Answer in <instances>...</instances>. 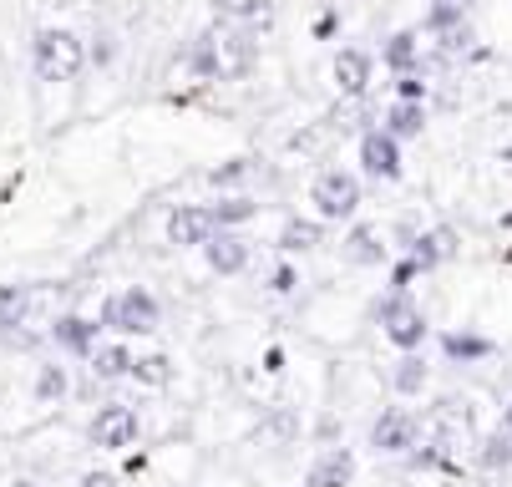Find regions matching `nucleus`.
Wrapping results in <instances>:
<instances>
[{"label":"nucleus","instance_id":"1","mask_svg":"<svg viewBox=\"0 0 512 487\" xmlns=\"http://www.w3.org/2000/svg\"><path fill=\"white\" fill-rule=\"evenodd\" d=\"M31 66L41 82H77L87 66V41L66 26H41L31 41Z\"/></svg>","mask_w":512,"mask_h":487},{"label":"nucleus","instance_id":"2","mask_svg":"<svg viewBox=\"0 0 512 487\" xmlns=\"http://www.w3.org/2000/svg\"><path fill=\"white\" fill-rule=\"evenodd\" d=\"M371 315L381 320V330H386V340L396 345V351L406 356V351H421L426 345V335H431V325H426V315H421V305L406 295V290H386L376 305H371Z\"/></svg>","mask_w":512,"mask_h":487},{"label":"nucleus","instance_id":"3","mask_svg":"<svg viewBox=\"0 0 512 487\" xmlns=\"http://www.w3.org/2000/svg\"><path fill=\"white\" fill-rule=\"evenodd\" d=\"M102 325L117 330V335H153L163 325V310H158L153 290L127 285V290H117V295L102 300Z\"/></svg>","mask_w":512,"mask_h":487},{"label":"nucleus","instance_id":"4","mask_svg":"<svg viewBox=\"0 0 512 487\" xmlns=\"http://www.w3.org/2000/svg\"><path fill=\"white\" fill-rule=\"evenodd\" d=\"M310 203H315V219L320 224H345L360 214V178L345 168H325L310 183Z\"/></svg>","mask_w":512,"mask_h":487},{"label":"nucleus","instance_id":"5","mask_svg":"<svg viewBox=\"0 0 512 487\" xmlns=\"http://www.w3.org/2000/svg\"><path fill=\"white\" fill-rule=\"evenodd\" d=\"M421 437V422L406 411V406H386L376 422H371V452L376 457H406Z\"/></svg>","mask_w":512,"mask_h":487},{"label":"nucleus","instance_id":"6","mask_svg":"<svg viewBox=\"0 0 512 487\" xmlns=\"http://www.w3.org/2000/svg\"><path fill=\"white\" fill-rule=\"evenodd\" d=\"M87 437H92V447H102V452H122V447H132V442H137V411L122 406V401L97 406Z\"/></svg>","mask_w":512,"mask_h":487},{"label":"nucleus","instance_id":"7","mask_svg":"<svg viewBox=\"0 0 512 487\" xmlns=\"http://www.w3.org/2000/svg\"><path fill=\"white\" fill-rule=\"evenodd\" d=\"M360 168L371 173L376 183H396V178H401V143H396L386 127L360 137Z\"/></svg>","mask_w":512,"mask_h":487},{"label":"nucleus","instance_id":"8","mask_svg":"<svg viewBox=\"0 0 512 487\" xmlns=\"http://www.w3.org/2000/svg\"><path fill=\"white\" fill-rule=\"evenodd\" d=\"M97 330H102V325H97V320H87V315H56L46 335H51L56 351L82 356V361H87V356L97 351V345H102V340H97Z\"/></svg>","mask_w":512,"mask_h":487},{"label":"nucleus","instance_id":"9","mask_svg":"<svg viewBox=\"0 0 512 487\" xmlns=\"http://www.w3.org/2000/svg\"><path fill=\"white\" fill-rule=\"evenodd\" d=\"M218 61H224V77H249L254 66H259V36L249 31V26H234V31H224L218 36Z\"/></svg>","mask_w":512,"mask_h":487},{"label":"nucleus","instance_id":"10","mask_svg":"<svg viewBox=\"0 0 512 487\" xmlns=\"http://www.w3.org/2000/svg\"><path fill=\"white\" fill-rule=\"evenodd\" d=\"M340 254H345L350 264H360V269H376V264H386V259H391L386 234H381L376 224H350V234L340 239Z\"/></svg>","mask_w":512,"mask_h":487},{"label":"nucleus","instance_id":"11","mask_svg":"<svg viewBox=\"0 0 512 487\" xmlns=\"http://www.w3.org/2000/svg\"><path fill=\"white\" fill-rule=\"evenodd\" d=\"M203 259L213 274H244L249 269V239L234 234V229H218L208 244H203Z\"/></svg>","mask_w":512,"mask_h":487},{"label":"nucleus","instance_id":"12","mask_svg":"<svg viewBox=\"0 0 512 487\" xmlns=\"http://www.w3.org/2000/svg\"><path fill=\"white\" fill-rule=\"evenodd\" d=\"M213 219H208V208H173L168 214V244L178 249H203L213 239Z\"/></svg>","mask_w":512,"mask_h":487},{"label":"nucleus","instance_id":"13","mask_svg":"<svg viewBox=\"0 0 512 487\" xmlns=\"http://www.w3.org/2000/svg\"><path fill=\"white\" fill-rule=\"evenodd\" d=\"M371 72H376V61H371V51H360V46H345L335 56V87L345 97H365V92H371Z\"/></svg>","mask_w":512,"mask_h":487},{"label":"nucleus","instance_id":"14","mask_svg":"<svg viewBox=\"0 0 512 487\" xmlns=\"http://www.w3.org/2000/svg\"><path fill=\"white\" fill-rule=\"evenodd\" d=\"M457 229H431V234H416V244L406 249V259L426 274V269H436V264H447V259H457Z\"/></svg>","mask_w":512,"mask_h":487},{"label":"nucleus","instance_id":"15","mask_svg":"<svg viewBox=\"0 0 512 487\" xmlns=\"http://www.w3.org/2000/svg\"><path fill=\"white\" fill-rule=\"evenodd\" d=\"M355 482V452L350 447H325L310 467V487H350Z\"/></svg>","mask_w":512,"mask_h":487},{"label":"nucleus","instance_id":"16","mask_svg":"<svg viewBox=\"0 0 512 487\" xmlns=\"http://www.w3.org/2000/svg\"><path fill=\"white\" fill-rule=\"evenodd\" d=\"M31 305H36V285H0V340L26 330Z\"/></svg>","mask_w":512,"mask_h":487},{"label":"nucleus","instance_id":"17","mask_svg":"<svg viewBox=\"0 0 512 487\" xmlns=\"http://www.w3.org/2000/svg\"><path fill=\"white\" fill-rule=\"evenodd\" d=\"M183 66L203 82H224V61H218V31H198L193 46L183 51Z\"/></svg>","mask_w":512,"mask_h":487},{"label":"nucleus","instance_id":"18","mask_svg":"<svg viewBox=\"0 0 512 487\" xmlns=\"http://www.w3.org/2000/svg\"><path fill=\"white\" fill-rule=\"evenodd\" d=\"M274 244H279V254H310L325 244V224L320 219H284Z\"/></svg>","mask_w":512,"mask_h":487},{"label":"nucleus","instance_id":"19","mask_svg":"<svg viewBox=\"0 0 512 487\" xmlns=\"http://www.w3.org/2000/svg\"><path fill=\"white\" fill-rule=\"evenodd\" d=\"M208 219H213V229H239V224L259 219V198H249V193H229V198L208 203Z\"/></svg>","mask_w":512,"mask_h":487},{"label":"nucleus","instance_id":"20","mask_svg":"<svg viewBox=\"0 0 512 487\" xmlns=\"http://www.w3.org/2000/svg\"><path fill=\"white\" fill-rule=\"evenodd\" d=\"M426 381H431V366H426L421 351H406V356L391 366V391H396V396H421Z\"/></svg>","mask_w":512,"mask_h":487},{"label":"nucleus","instance_id":"21","mask_svg":"<svg viewBox=\"0 0 512 487\" xmlns=\"http://www.w3.org/2000/svg\"><path fill=\"white\" fill-rule=\"evenodd\" d=\"M381 61L391 66L396 77H406V72H421V36H416V31H396V36L386 41Z\"/></svg>","mask_w":512,"mask_h":487},{"label":"nucleus","instance_id":"22","mask_svg":"<svg viewBox=\"0 0 512 487\" xmlns=\"http://www.w3.org/2000/svg\"><path fill=\"white\" fill-rule=\"evenodd\" d=\"M31 391H36V401H41V406H61V401L71 396V376H66V366H61V361H41V366H36Z\"/></svg>","mask_w":512,"mask_h":487},{"label":"nucleus","instance_id":"23","mask_svg":"<svg viewBox=\"0 0 512 487\" xmlns=\"http://www.w3.org/2000/svg\"><path fill=\"white\" fill-rule=\"evenodd\" d=\"M92 361V381H122V376H132V351L127 345H97V351L87 356Z\"/></svg>","mask_w":512,"mask_h":487},{"label":"nucleus","instance_id":"24","mask_svg":"<svg viewBox=\"0 0 512 487\" xmlns=\"http://www.w3.org/2000/svg\"><path fill=\"white\" fill-rule=\"evenodd\" d=\"M386 132L396 137V143H406V137H421V132H426V107H421V102H391V107H386Z\"/></svg>","mask_w":512,"mask_h":487},{"label":"nucleus","instance_id":"25","mask_svg":"<svg viewBox=\"0 0 512 487\" xmlns=\"http://www.w3.org/2000/svg\"><path fill=\"white\" fill-rule=\"evenodd\" d=\"M300 411L295 406H274L269 416H264V422H259V437L264 442H279V447H289V442H300Z\"/></svg>","mask_w":512,"mask_h":487},{"label":"nucleus","instance_id":"26","mask_svg":"<svg viewBox=\"0 0 512 487\" xmlns=\"http://www.w3.org/2000/svg\"><path fill=\"white\" fill-rule=\"evenodd\" d=\"M442 351L452 361H487L492 356V340L487 335H472V330H452V335H442Z\"/></svg>","mask_w":512,"mask_h":487},{"label":"nucleus","instance_id":"27","mask_svg":"<svg viewBox=\"0 0 512 487\" xmlns=\"http://www.w3.org/2000/svg\"><path fill=\"white\" fill-rule=\"evenodd\" d=\"M208 6H213L218 21H229V26H254L259 16H269L264 0H208Z\"/></svg>","mask_w":512,"mask_h":487},{"label":"nucleus","instance_id":"28","mask_svg":"<svg viewBox=\"0 0 512 487\" xmlns=\"http://www.w3.org/2000/svg\"><path fill=\"white\" fill-rule=\"evenodd\" d=\"M477 462L482 472H512V437L507 432H492L477 442Z\"/></svg>","mask_w":512,"mask_h":487},{"label":"nucleus","instance_id":"29","mask_svg":"<svg viewBox=\"0 0 512 487\" xmlns=\"http://www.w3.org/2000/svg\"><path fill=\"white\" fill-rule=\"evenodd\" d=\"M132 381L163 391V386L173 381V361H168V356H132Z\"/></svg>","mask_w":512,"mask_h":487},{"label":"nucleus","instance_id":"30","mask_svg":"<svg viewBox=\"0 0 512 487\" xmlns=\"http://www.w3.org/2000/svg\"><path fill=\"white\" fill-rule=\"evenodd\" d=\"M249 173H254V158H229V163L208 168V183L213 188H239V183H249Z\"/></svg>","mask_w":512,"mask_h":487},{"label":"nucleus","instance_id":"31","mask_svg":"<svg viewBox=\"0 0 512 487\" xmlns=\"http://www.w3.org/2000/svg\"><path fill=\"white\" fill-rule=\"evenodd\" d=\"M462 16H467V11H457L452 0H436V6H431V16H426V31H436V36H447V31L467 26Z\"/></svg>","mask_w":512,"mask_h":487},{"label":"nucleus","instance_id":"32","mask_svg":"<svg viewBox=\"0 0 512 487\" xmlns=\"http://www.w3.org/2000/svg\"><path fill=\"white\" fill-rule=\"evenodd\" d=\"M87 61L97 66V72H107V66L117 61V36H112V31H97L92 46H87Z\"/></svg>","mask_w":512,"mask_h":487},{"label":"nucleus","instance_id":"33","mask_svg":"<svg viewBox=\"0 0 512 487\" xmlns=\"http://www.w3.org/2000/svg\"><path fill=\"white\" fill-rule=\"evenodd\" d=\"M295 285H300V269L289 264V259H279V264L269 269V290H274V295H289Z\"/></svg>","mask_w":512,"mask_h":487},{"label":"nucleus","instance_id":"34","mask_svg":"<svg viewBox=\"0 0 512 487\" xmlns=\"http://www.w3.org/2000/svg\"><path fill=\"white\" fill-rule=\"evenodd\" d=\"M396 102H426V82H421V72L396 77Z\"/></svg>","mask_w":512,"mask_h":487},{"label":"nucleus","instance_id":"35","mask_svg":"<svg viewBox=\"0 0 512 487\" xmlns=\"http://www.w3.org/2000/svg\"><path fill=\"white\" fill-rule=\"evenodd\" d=\"M416 274H421V269H416L411 259H401V264L391 269V285H386V290H406V295H411V280H416Z\"/></svg>","mask_w":512,"mask_h":487},{"label":"nucleus","instance_id":"36","mask_svg":"<svg viewBox=\"0 0 512 487\" xmlns=\"http://www.w3.org/2000/svg\"><path fill=\"white\" fill-rule=\"evenodd\" d=\"M77 487H117V472H82Z\"/></svg>","mask_w":512,"mask_h":487},{"label":"nucleus","instance_id":"37","mask_svg":"<svg viewBox=\"0 0 512 487\" xmlns=\"http://www.w3.org/2000/svg\"><path fill=\"white\" fill-rule=\"evenodd\" d=\"M315 432H320V442H335V437H340V422H335V416H320Z\"/></svg>","mask_w":512,"mask_h":487},{"label":"nucleus","instance_id":"38","mask_svg":"<svg viewBox=\"0 0 512 487\" xmlns=\"http://www.w3.org/2000/svg\"><path fill=\"white\" fill-rule=\"evenodd\" d=\"M502 432H507V437H512V401H507V406H502Z\"/></svg>","mask_w":512,"mask_h":487},{"label":"nucleus","instance_id":"39","mask_svg":"<svg viewBox=\"0 0 512 487\" xmlns=\"http://www.w3.org/2000/svg\"><path fill=\"white\" fill-rule=\"evenodd\" d=\"M497 163H502V168L512 173V148H502V153H497Z\"/></svg>","mask_w":512,"mask_h":487},{"label":"nucleus","instance_id":"40","mask_svg":"<svg viewBox=\"0 0 512 487\" xmlns=\"http://www.w3.org/2000/svg\"><path fill=\"white\" fill-rule=\"evenodd\" d=\"M11 487H36V482H31V477H16V482H11Z\"/></svg>","mask_w":512,"mask_h":487},{"label":"nucleus","instance_id":"41","mask_svg":"<svg viewBox=\"0 0 512 487\" xmlns=\"http://www.w3.org/2000/svg\"><path fill=\"white\" fill-rule=\"evenodd\" d=\"M452 6H457V11H467V6H477V0H452Z\"/></svg>","mask_w":512,"mask_h":487},{"label":"nucleus","instance_id":"42","mask_svg":"<svg viewBox=\"0 0 512 487\" xmlns=\"http://www.w3.org/2000/svg\"><path fill=\"white\" fill-rule=\"evenodd\" d=\"M507 264H512V249H507Z\"/></svg>","mask_w":512,"mask_h":487}]
</instances>
